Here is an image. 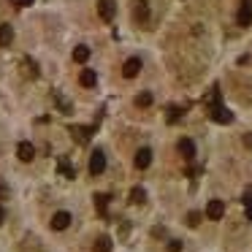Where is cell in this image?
Returning a JSON list of instances; mask_svg holds the SVG:
<instances>
[{
	"mask_svg": "<svg viewBox=\"0 0 252 252\" xmlns=\"http://www.w3.org/2000/svg\"><path fill=\"white\" fill-rule=\"evenodd\" d=\"M136 106H138V109H147V106H152V93H138V95H136Z\"/></svg>",
	"mask_w": 252,
	"mask_h": 252,
	"instance_id": "16",
	"label": "cell"
},
{
	"mask_svg": "<svg viewBox=\"0 0 252 252\" xmlns=\"http://www.w3.org/2000/svg\"><path fill=\"white\" fill-rule=\"evenodd\" d=\"M93 252H111V239H109V236H100V239L95 241Z\"/></svg>",
	"mask_w": 252,
	"mask_h": 252,
	"instance_id": "14",
	"label": "cell"
},
{
	"mask_svg": "<svg viewBox=\"0 0 252 252\" xmlns=\"http://www.w3.org/2000/svg\"><path fill=\"white\" fill-rule=\"evenodd\" d=\"M176 149H179V155H182L185 160H192V158H195V144H192L190 138H179Z\"/></svg>",
	"mask_w": 252,
	"mask_h": 252,
	"instance_id": "10",
	"label": "cell"
},
{
	"mask_svg": "<svg viewBox=\"0 0 252 252\" xmlns=\"http://www.w3.org/2000/svg\"><path fill=\"white\" fill-rule=\"evenodd\" d=\"M3 220H6V212H3V206H0V225H3Z\"/></svg>",
	"mask_w": 252,
	"mask_h": 252,
	"instance_id": "26",
	"label": "cell"
},
{
	"mask_svg": "<svg viewBox=\"0 0 252 252\" xmlns=\"http://www.w3.org/2000/svg\"><path fill=\"white\" fill-rule=\"evenodd\" d=\"M222 214H225V203L222 201H209V206H206V217L209 220H222Z\"/></svg>",
	"mask_w": 252,
	"mask_h": 252,
	"instance_id": "8",
	"label": "cell"
},
{
	"mask_svg": "<svg viewBox=\"0 0 252 252\" xmlns=\"http://www.w3.org/2000/svg\"><path fill=\"white\" fill-rule=\"evenodd\" d=\"M244 206H247V217H250V222H252V192L244 195Z\"/></svg>",
	"mask_w": 252,
	"mask_h": 252,
	"instance_id": "19",
	"label": "cell"
},
{
	"mask_svg": "<svg viewBox=\"0 0 252 252\" xmlns=\"http://www.w3.org/2000/svg\"><path fill=\"white\" fill-rule=\"evenodd\" d=\"M33 3H35V0H17L19 8H28V6H33Z\"/></svg>",
	"mask_w": 252,
	"mask_h": 252,
	"instance_id": "25",
	"label": "cell"
},
{
	"mask_svg": "<svg viewBox=\"0 0 252 252\" xmlns=\"http://www.w3.org/2000/svg\"><path fill=\"white\" fill-rule=\"evenodd\" d=\"M133 17H136L138 25H147L149 22V6H147V0H138L136 8H133Z\"/></svg>",
	"mask_w": 252,
	"mask_h": 252,
	"instance_id": "9",
	"label": "cell"
},
{
	"mask_svg": "<svg viewBox=\"0 0 252 252\" xmlns=\"http://www.w3.org/2000/svg\"><path fill=\"white\" fill-rule=\"evenodd\" d=\"M79 82H82V87H95V84H98V73L84 68V71L79 73Z\"/></svg>",
	"mask_w": 252,
	"mask_h": 252,
	"instance_id": "12",
	"label": "cell"
},
{
	"mask_svg": "<svg viewBox=\"0 0 252 252\" xmlns=\"http://www.w3.org/2000/svg\"><path fill=\"white\" fill-rule=\"evenodd\" d=\"M17 158L22 160V163H33L35 160V147L30 141H19L17 144Z\"/></svg>",
	"mask_w": 252,
	"mask_h": 252,
	"instance_id": "2",
	"label": "cell"
},
{
	"mask_svg": "<svg viewBox=\"0 0 252 252\" xmlns=\"http://www.w3.org/2000/svg\"><path fill=\"white\" fill-rule=\"evenodd\" d=\"M114 0H100L98 3V14H100V19H103V22H111V19H114Z\"/></svg>",
	"mask_w": 252,
	"mask_h": 252,
	"instance_id": "7",
	"label": "cell"
},
{
	"mask_svg": "<svg viewBox=\"0 0 252 252\" xmlns=\"http://www.w3.org/2000/svg\"><path fill=\"white\" fill-rule=\"evenodd\" d=\"M212 117L214 122H222V125H228V122H233V114H230L228 109H225V106H220V103H212Z\"/></svg>",
	"mask_w": 252,
	"mask_h": 252,
	"instance_id": "4",
	"label": "cell"
},
{
	"mask_svg": "<svg viewBox=\"0 0 252 252\" xmlns=\"http://www.w3.org/2000/svg\"><path fill=\"white\" fill-rule=\"evenodd\" d=\"M95 206H98V212L103 214L106 206H109V198H106V195H95Z\"/></svg>",
	"mask_w": 252,
	"mask_h": 252,
	"instance_id": "18",
	"label": "cell"
},
{
	"mask_svg": "<svg viewBox=\"0 0 252 252\" xmlns=\"http://www.w3.org/2000/svg\"><path fill=\"white\" fill-rule=\"evenodd\" d=\"M73 60H76V63H87L90 60V49H87V46H76V49H73Z\"/></svg>",
	"mask_w": 252,
	"mask_h": 252,
	"instance_id": "15",
	"label": "cell"
},
{
	"mask_svg": "<svg viewBox=\"0 0 252 252\" xmlns=\"http://www.w3.org/2000/svg\"><path fill=\"white\" fill-rule=\"evenodd\" d=\"M133 203H144V190H141V187L133 190Z\"/></svg>",
	"mask_w": 252,
	"mask_h": 252,
	"instance_id": "21",
	"label": "cell"
},
{
	"mask_svg": "<svg viewBox=\"0 0 252 252\" xmlns=\"http://www.w3.org/2000/svg\"><path fill=\"white\" fill-rule=\"evenodd\" d=\"M71 133H76V141H87L93 127H71Z\"/></svg>",
	"mask_w": 252,
	"mask_h": 252,
	"instance_id": "17",
	"label": "cell"
},
{
	"mask_svg": "<svg viewBox=\"0 0 252 252\" xmlns=\"http://www.w3.org/2000/svg\"><path fill=\"white\" fill-rule=\"evenodd\" d=\"M60 171H63V174L68 176V179H71V176H73V168H71V165L65 163V160H63V163H60Z\"/></svg>",
	"mask_w": 252,
	"mask_h": 252,
	"instance_id": "22",
	"label": "cell"
},
{
	"mask_svg": "<svg viewBox=\"0 0 252 252\" xmlns=\"http://www.w3.org/2000/svg\"><path fill=\"white\" fill-rule=\"evenodd\" d=\"M198 222H201V214H198V212H190V214H187V225H192V228H195Z\"/></svg>",
	"mask_w": 252,
	"mask_h": 252,
	"instance_id": "20",
	"label": "cell"
},
{
	"mask_svg": "<svg viewBox=\"0 0 252 252\" xmlns=\"http://www.w3.org/2000/svg\"><path fill=\"white\" fill-rule=\"evenodd\" d=\"M71 212H57L55 217H52V228L55 230H65V228H71Z\"/></svg>",
	"mask_w": 252,
	"mask_h": 252,
	"instance_id": "6",
	"label": "cell"
},
{
	"mask_svg": "<svg viewBox=\"0 0 252 252\" xmlns=\"http://www.w3.org/2000/svg\"><path fill=\"white\" fill-rule=\"evenodd\" d=\"M103 171H106V155H103V149H95V152L90 155V174L100 176Z\"/></svg>",
	"mask_w": 252,
	"mask_h": 252,
	"instance_id": "1",
	"label": "cell"
},
{
	"mask_svg": "<svg viewBox=\"0 0 252 252\" xmlns=\"http://www.w3.org/2000/svg\"><path fill=\"white\" fill-rule=\"evenodd\" d=\"M149 163H152V149H147V147H144V149H138V152H136V168H149Z\"/></svg>",
	"mask_w": 252,
	"mask_h": 252,
	"instance_id": "11",
	"label": "cell"
},
{
	"mask_svg": "<svg viewBox=\"0 0 252 252\" xmlns=\"http://www.w3.org/2000/svg\"><path fill=\"white\" fill-rule=\"evenodd\" d=\"M14 41V28L11 25H0V46H11Z\"/></svg>",
	"mask_w": 252,
	"mask_h": 252,
	"instance_id": "13",
	"label": "cell"
},
{
	"mask_svg": "<svg viewBox=\"0 0 252 252\" xmlns=\"http://www.w3.org/2000/svg\"><path fill=\"white\" fill-rule=\"evenodd\" d=\"M182 250V241H168V252H179Z\"/></svg>",
	"mask_w": 252,
	"mask_h": 252,
	"instance_id": "24",
	"label": "cell"
},
{
	"mask_svg": "<svg viewBox=\"0 0 252 252\" xmlns=\"http://www.w3.org/2000/svg\"><path fill=\"white\" fill-rule=\"evenodd\" d=\"M236 22H239L241 28H250L252 25V3L241 0V8H239V14H236Z\"/></svg>",
	"mask_w": 252,
	"mask_h": 252,
	"instance_id": "5",
	"label": "cell"
},
{
	"mask_svg": "<svg viewBox=\"0 0 252 252\" xmlns=\"http://www.w3.org/2000/svg\"><path fill=\"white\" fill-rule=\"evenodd\" d=\"M179 114H182L179 109H168V122H176V120H179Z\"/></svg>",
	"mask_w": 252,
	"mask_h": 252,
	"instance_id": "23",
	"label": "cell"
},
{
	"mask_svg": "<svg viewBox=\"0 0 252 252\" xmlns=\"http://www.w3.org/2000/svg\"><path fill=\"white\" fill-rule=\"evenodd\" d=\"M138 73H141V60H138V57H127L125 65H122V76H125V79H136Z\"/></svg>",
	"mask_w": 252,
	"mask_h": 252,
	"instance_id": "3",
	"label": "cell"
}]
</instances>
